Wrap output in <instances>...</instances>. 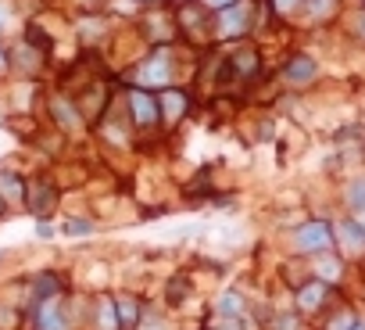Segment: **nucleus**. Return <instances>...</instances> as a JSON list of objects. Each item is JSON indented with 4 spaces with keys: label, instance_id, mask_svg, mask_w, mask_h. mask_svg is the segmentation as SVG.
<instances>
[{
    "label": "nucleus",
    "instance_id": "1",
    "mask_svg": "<svg viewBox=\"0 0 365 330\" xmlns=\"http://www.w3.org/2000/svg\"><path fill=\"white\" fill-rule=\"evenodd\" d=\"M255 0H237L233 8L212 15V40H244L255 29Z\"/></svg>",
    "mask_w": 365,
    "mask_h": 330
},
{
    "label": "nucleus",
    "instance_id": "16",
    "mask_svg": "<svg viewBox=\"0 0 365 330\" xmlns=\"http://www.w3.org/2000/svg\"><path fill=\"white\" fill-rule=\"evenodd\" d=\"M312 276H315V280H322V284H329V287H336V284L344 280V259H336L333 251H326V255H315Z\"/></svg>",
    "mask_w": 365,
    "mask_h": 330
},
{
    "label": "nucleus",
    "instance_id": "38",
    "mask_svg": "<svg viewBox=\"0 0 365 330\" xmlns=\"http://www.w3.org/2000/svg\"><path fill=\"white\" fill-rule=\"evenodd\" d=\"M179 4H182V0H179Z\"/></svg>",
    "mask_w": 365,
    "mask_h": 330
},
{
    "label": "nucleus",
    "instance_id": "5",
    "mask_svg": "<svg viewBox=\"0 0 365 330\" xmlns=\"http://www.w3.org/2000/svg\"><path fill=\"white\" fill-rule=\"evenodd\" d=\"M125 108H129L133 129L147 133V129H158V126H161V111H158V94H154V90L129 86V90H125Z\"/></svg>",
    "mask_w": 365,
    "mask_h": 330
},
{
    "label": "nucleus",
    "instance_id": "23",
    "mask_svg": "<svg viewBox=\"0 0 365 330\" xmlns=\"http://www.w3.org/2000/svg\"><path fill=\"white\" fill-rule=\"evenodd\" d=\"M344 198H347V209L351 212H365V180H351L347 191H344Z\"/></svg>",
    "mask_w": 365,
    "mask_h": 330
},
{
    "label": "nucleus",
    "instance_id": "31",
    "mask_svg": "<svg viewBox=\"0 0 365 330\" xmlns=\"http://www.w3.org/2000/svg\"><path fill=\"white\" fill-rule=\"evenodd\" d=\"M136 330H165V323L154 316V319H147V312H143V319H140V326Z\"/></svg>",
    "mask_w": 365,
    "mask_h": 330
},
{
    "label": "nucleus",
    "instance_id": "39",
    "mask_svg": "<svg viewBox=\"0 0 365 330\" xmlns=\"http://www.w3.org/2000/svg\"><path fill=\"white\" fill-rule=\"evenodd\" d=\"M150 4H154V0H150Z\"/></svg>",
    "mask_w": 365,
    "mask_h": 330
},
{
    "label": "nucleus",
    "instance_id": "33",
    "mask_svg": "<svg viewBox=\"0 0 365 330\" xmlns=\"http://www.w3.org/2000/svg\"><path fill=\"white\" fill-rule=\"evenodd\" d=\"M4 216H8V201H4V198H0V219H4Z\"/></svg>",
    "mask_w": 365,
    "mask_h": 330
},
{
    "label": "nucleus",
    "instance_id": "9",
    "mask_svg": "<svg viewBox=\"0 0 365 330\" xmlns=\"http://www.w3.org/2000/svg\"><path fill=\"white\" fill-rule=\"evenodd\" d=\"M279 79L290 90H304V86H312L319 79V61L312 54H290L283 61V69H279Z\"/></svg>",
    "mask_w": 365,
    "mask_h": 330
},
{
    "label": "nucleus",
    "instance_id": "7",
    "mask_svg": "<svg viewBox=\"0 0 365 330\" xmlns=\"http://www.w3.org/2000/svg\"><path fill=\"white\" fill-rule=\"evenodd\" d=\"M58 198H61V191H58V184H54L51 176H33V180H26V209H29L36 219H51V216L58 212Z\"/></svg>",
    "mask_w": 365,
    "mask_h": 330
},
{
    "label": "nucleus",
    "instance_id": "25",
    "mask_svg": "<svg viewBox=\"0 0 365 330\" xmlns=\"http://www.w3.org/2000/svg\"><path fill=\"white\" fill-rule=\"evenodd\" d=\"M208 326L212 330H247V316H215Z\"/></svg>",
    "mask_w": 365,
    "mask_h": 330
},
{
    "label": "nucleus",
    "instance_id": "22",
    "mask_svg": "<svg viewBox=\"0 0 365 330\" xmlns=\"http://www.w3.org/2000/svg\"><path fill=\"white\" fill-rule=\"evenodd\" d=\"M165 298H168V305H182V301L190 298V276H172Z\"/></svg>",
    "mask_w": 365,
    "mask_h": 330
},
{
    "label": "nucleus",
    "instance_id": "26",
    "mask_svg": "<svg viewBox=\"0 0 365 330\" xmlns=\"http://www.w3.org/2000/svg\"><path fill=\"white\" fill-rule=\"evenodd\" d=\"M301 4H304V0H269V8H272L279 19H294V15L301 11Z\"/></svg>",
    "mask_w": 365,
    "mask_h": 330
},
{
    "label": "nucleus",
    "instance_id": "17",
    "mask_svg": "<svg viewBox=\"0 0 365 330\" xmlns=\"http://www.w3.org/2000/svg\"><path fill=\"white\" fill-rule=\"evenodd\" d=\"M0 198L11 205H26V176H19L15 169H0Z\"/></svg>",
    "mask_w": 365,
    "mask_h": 330
},
{
    "label": "nucleus",
    "instance_id": "3",
    "mask_svg": "<svg viewBox=\"0 0 365 330\" xmlns=\"http://www.w3.org/2000/svg\"><path fill=\"white\" fill-rule=\"evenodd\" d=\"M136 86H143V90H165V86H172V47H150L143 58H140V65H136Z\"/></svg>",
    "mask_w": 365,
    "mask_h": 330
},
{
    "label": "nucleus",
    "instance_id": "30",
    "mask_svg": "<svg viewBox=\"0 0 365 330\" xmlns=\"http://www.w3.org/2000/svg\"><path fill=\"white\" fill-rule=\"evenodd\" d=\"M233 4H237V0H201V8H208L212 15L222 11V8H233Z\"/></svg>",
    "mask_w": 365,
    "mask_h": 330
},
{
    "label": "nucleus",
    "instance_id": "19",
    "mask_svg": "<svg viewBox=\"0 0 365 330\" xmlns=\"http://www.w3.org/2000/svg\"><path fill=\"white\" fill-rule=\"evenodd\" d=\"M301 11L312 19V22H333L340 15V0H304Z\"/></svg>",
    "mask_w": 365,
    "mask_h": 330
},
{
    "label": "nucleus",
    "instance_id": "11",
    "mask_svg": "<svg viewBox=\"0 0 365 330\" xmlns=\"http://www.w3.org/2000/svg\"><path fill=\"white\" fill-rule=\"evenodd\" d=\"M47 111H51V119H54V126H58L61 133H79V129L86 126L79 104H76L68 94H54V97L47 101Z\"/></svg>",
    "mask_w": 365,
    "mask_h": 330
},
{
    "label": "nucleus",
    "instance_id": "35",
    "mask_svg": "<svg viewBox=\"0 0 365 330\" xmlns=\"http://www.w3.org/2000/svg\"><path fill=\"white\" fill-rule=\"evenodd\" d=\"M0 26H4V11H0Z\"/></svg>",
    "mask_w": 365,
    "mask_h": 330
},
{
    "label": "nucleus",
    "instance_id": "27",
    "mask_svg": "<svg viewBox=\"0 0 365 330\" xmlns=\"http://www.w3.org/2000/svg\"><path fill=\"white\" fill-rule=\"evenodd\" d=\"M297 326H301V319L294 312H283V316L272 319V330H297Z\"/></svg>",
    "mask_w": 365,
    "mask_h": 330
},
{
    "label": "nucleus",
    "instance_id": "4",
    "mask_svg": "<svg viewBox=\"0 0 365 330\" xmlns=\"http://www.w3.org/2000/svg\"><path fill=\"white\" fill-rule=\"evenodd\" d=\"M175 29H179V40L208 44L212 40V11L201 8V0H182L175 11Z\"/></svg>",
    "mask_w": 365,
    "mask_h": 330
},
{
    "label": "nucleus",
    "instance_id": "13",
    "mask_svg": "<svg viewBox=\"0 0 365 330\" xmlns=\"http://www.w3.org/2000/svg\"><path fill=\"white\" fill-rule=\"evenodd\" d=\"M115 316H118V326L122 330H136L140 319H143V301L133 291H118L115 294Z\"/></svg>",
    "mask_w": 365,
    "mask_h": 330
},
{
    "label": "nucleus",
    "instance_id": "34",
    "mask_svg": "<svg viewBox=\"0 0 365 330\" xmlns=\"http://www.w3.org/2000/svg\"><path fill=\"white\" fill-rule=\"evenodd\" d=\"M351 330H365V319H358V323H354V326H351Z\"/></svg>",
    "mask_w": 365,
    "mask_h": 330
},
{
    "label": "nucleus",
    "instance_id": "32",
    "mask_svg": "<svg viewBox=\"0 0 365 330\" xmlns=\"http://www.w3.org/2000/svg\"><path fill=\"white\" fill-rule=\"evenodd\" d=\"M4 69H8V51L0 47V72H4Z\"/></svg>",
    "mask_w": 365,
    "mask_h": 330
},
{
    "label": "nucleus",
    "instance_id": "37",
    "mask_svg": "<svg viewBox=\"0 0 365 330\" xmlns=\"http://www.w3.org/2000/svg\"><path fill=\"white\" fill-rule=\"evenodd\" d=\"M0 259H4V251H0Z\"/></svg>",
    "mask_w": 365,
    "mask_h": 330
},
{
    "label": "nucleus",
    "instance_id": "21",
    "mask_svg": "<svg viewBox=\"0 0 365 330\" xmlns=\"http://www.w3.org/2000/svg\"><path fill=\"white\" fill-rule=\"evenodd\" d=\"M358 323V312L351 309V305H340L336 312H329L326 319H322V330H351Z\"/></svg>",
    "mask_w": 365,
    "mask_h": 330
},
{
    "label": "nucleus",
    "instance_id": "14",
    "mask_svg": "<svg viewBox=\"0 0 365 330\" xmlns=\"http://www.w3.org/2000/svg\"><path fill=\"white\" fill-rule=\"evenodd\" d=\"M43 61H47V54L43 51H36L33 44H19L11 54H8V69H19V72H26V76H36L40 69H43Z\"/></svg>",
    "mask_w": 365,
    "mask_h": 330
},
{
    "label": "nucleus",
    "instance_id": "10",
    "mask_svg": "<svg viewBox=\"0 0 365 330\" xmlns=\"http://www.w3.org/2000/svg\"><path fill=\"white\" fill-rule=\"evenodd\" d=\"M329 294H333L329 284L308 276V280L297 284V291H294V309H297L301 316H315V312H322V309L329 305Z\"/></svg>",
    "mask_w": 365,
    "mask_h": 330
},
{
    "label": "nucleus",
    "instance_id": "18",
    "mask_svg": "<svg viewBox=\"0 0 365 330\" xmlns=\"http://www.w3.org/2000/svg\"><path fill=\"white\" fill-rule=\"evenodd\" d=\"M51 294H65V276H58V273H36L33 276V301H40V298H51Z\"/></svg>",
    "mask_w": 365,
    "mask_h": 330
},
{
    "label": "nucleus",
    "instance_id": "28",
    "mask_svg": "<svg viewBox=\"0 0 365 330\" xmlns=\"http://www.w3.org/2000/svg\"><path fill=\"white\" fill-rule=\"evenodd\" d=\"M15 326H19V312L0 305V330H15Z\"/></svg>",
    "mask_w": 365,
    "mask_h": 330
},
{
    "label": "nucleus",
    "instance_id": "29",
    "mask_svg": "<svg viewBox=\"0 0 365 330\" xmlns=\"http://www.w3.org/2000/svg\"><path fill=\"white\" fill-rule=\"evenodd\" d=\"M351 22H354V36H358V40H365V4L354 11V19H351Z\"/></svg>",
    "mask_w": 365,
    "mask_h": 330
},
{
    "label": "nucleus",
    "instance_id": "6",
    "mask_svg": "<svg viewBox=\"0 0 365 330\" xmlns=\"http://www.w3.org/2000/svg\"><path fill=\"white\" fill-rule=\"evenodd\" d=\"M33 330H76L68 316V298L51 294V298L33 301Z\"/></svg>",
    "mask_w": 365,
    "mask_h": 330
},
{
    "label": "nucleus",
    "instance_id": "36",
    "mask_svg": "<svg viewBox=\"0 0 365 330\" xmlns=\"http://www.w3.org/2000/svg\"><path fill=\"white\" fill-rule=\"evenodd\" d=\"M201 330H212V326H201Z\"/></svg>",
    "mask_w": 365,
    "mask_h": 330
},
{
    "label": "nucleus",
    "instance_id": "24",
    "mask_svg": "<svg viewBox=\"0 0 365 330\" xmlns=\"http://www.w3.org/2000/svg\"><path fill=\"white\" fill-rule=\"evenodd\" d=\"M61 234L65 237H86V234H93V219H65Z\"/></svg>",
    "mask_w": 365,
    "mask_h": 330
},
{
    "label": "nucleus",
    "instance_id": "8",
    "mask_svg": "<svg viewBox=\"0 0 365 330\" xmlns=\"http://www.w3.org/2000/svg\"><path fill=\"white\" fill-rule=\"evenodd\" d=\"M158 111H161V126L165 129H175L182 119L190 115V94L182 86H165L158 90Z\"/></svg>",
    "mask_w": 365,
    "mask_h": 330
},
{
    "label": "nucleus",
    "instance_id": "2",
    "mask_svg": "<svg viewBox=\"0 0 365 330\" xmlns=\"http://www.w3.org/2000/svg\"><path fill=\"white\" fill-rule=\"evenodd\" d=\"M290 248H294L297 255H326V251H336L333 223H329V219H308V223H301V226L290 234Z\"/></svg>",
    "mask_w": 365,
    "mask_h": 330
},
{
    "label": "nucleus",
    "instance_id": "15",
    "mask_svg": "<svg viewBox=\"0 0 365 330\" xmlns=\"http://www.w3.org/2000/svg\"><path fill=\"white\" fill-rule=\"evenodd\" d=\"M90 330H122L115 316V294H97L90 309Z\"/></svg>",
    "mask_w": 365,
    "mask_h": 330
},
{
    "label": "nucleus",
    "instance_id": "12",
    "mask_svg": "<svg viewBox=\"0 0 365 330\" xmlns=\"http://www.w3.org/2000/svg\"><path fill=\"white\" fill-rule=\"evenodd\" d=\"M333 234H336V248L347 259H365V226L358 219H340Z\"/></svg>",
    "mask_w": 365,
    "mask_h": 330
},
{
    "label": "nucleus",
    "instance_id": "20",
    "mask_svg": "<svg viewBox=\"0 0 365 330\" xmlns=\"http://www.w3.org/2000/svg\"><path fill=\"white\" fill-rule=\"evenodd\" d=\"M215 316H247V298L240 291H226L215 298Z\"/></svg>",
    "mask_w": 365,
    "mask_h": 330
}]
</instances>
